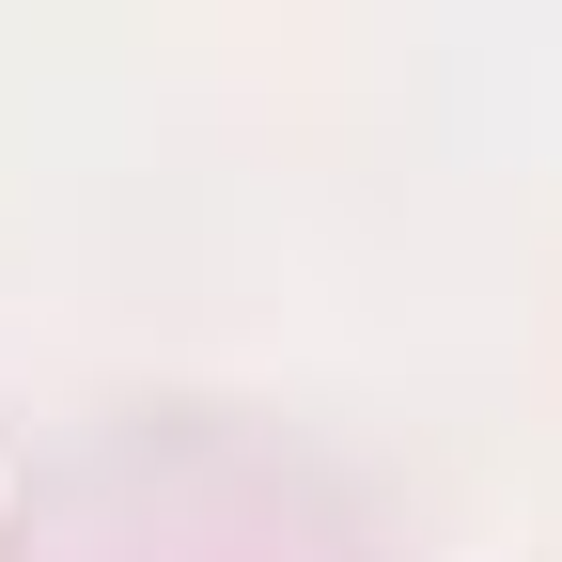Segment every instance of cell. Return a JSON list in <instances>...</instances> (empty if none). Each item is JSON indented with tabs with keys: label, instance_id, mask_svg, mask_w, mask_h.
<instances>
[]
</instances>
